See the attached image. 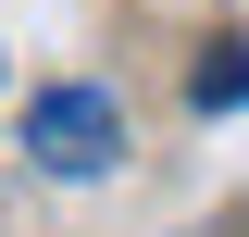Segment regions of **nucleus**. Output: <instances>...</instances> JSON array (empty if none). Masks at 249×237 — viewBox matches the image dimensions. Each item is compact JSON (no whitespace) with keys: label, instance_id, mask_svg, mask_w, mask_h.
I'll return each instance as SVG.
<instances>
[{"label":"nucleus","instance_id":"nucleus-2","mask_svg":"<svg viewBox=\"0 0 249 237\" xmlns=\"http://www.w3.org/2000/svg\"><path fill=\"white\" fill-rule=\"evenodd\" d=\"M187 100H199V113H237V100H249V38H212L199 75H187Z\"/></svg>","mask_w":249,"mask_h":237},{"label":"nucleus","instance_id":"nucleus-1","mask_svg":"<svg viewBox=\"0 0 249 237\" xmlns=\"http://www.w3.org/2000/svg\"><path fill=\"white\" fill-rule=\"evenodd\" d=\"M25 162L50 187H100L124 162V113H112V88H37L25 100Z\"/></svg>","mask_w":249,"mask_h":237}]
</instances>
